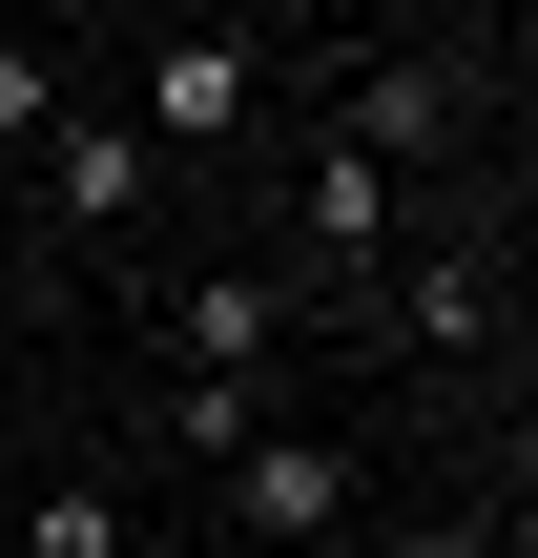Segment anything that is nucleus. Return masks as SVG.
<instances>
[{
  "label": "nucleus",
  "instance_id": "nucleus-1",
  "mask_svg": "<svg viewBox=\"0 0 538 558\" xmlns=\"http://www.w3.org/2000/svg\"><path fill=\"white\" fill-rule=\"evenodd\" d=\"M249 104H270V41H249V21H187L124 124H145V166H207V145H249Z\"/></svg>",
  "mask_w": 538,
  "mask_h": 558
},
{
  "label": "nucleus",
  "instance_id": "nucleus-2",
  "mask_svg": "<svg viewBox=\"0 0 538 558\" xmlns=\"http://www.w3.org/2000/svg\"><path fill=\"white\" fill-rule=\"evenodd\" d=\"M166 352H187V393H270V352H290V269H187V290H166Z\"/></svg>",
  "mask_w": 538,
  "mask_h": 558
},
{
  "label": "nucleus",
  "instance_id": "nucleus-3",
  "mask_svg": "<svg viewBox=\"0 0 538 558\" xmlns=\"http://www.w3.org/2000/svg\"><path fill=\"white\" fill-rule=\"evenodd\" d=\"M228 538H352V456H332V435H249V456H228Z\"/></svg>",
  "mask_w": 538,
  "mask_h": 558
},
{
  "label": "nucleus",
  "instance_id": "nucleus-4",
  "mask_svg": "<svg viewBox=\"0 0 538 558\" xmlns=\"http://www.w3.org/2000/svg\"><path fill=\"white\" fill-rule=\"evenodd\" d=\"M456 124H477V83H456V62H352V124H332V145L394 186V166H435Z\"/></svg>",
  "mask_w": 538,
  "mask_h": 558
},
{
  "label": "nucleus",
  "instance_id": "nucleus-5",
  "mask_svg": "<svg viewBox=\"0 0 538 558\" xmlns=\"http://www.w3.org/2000/svg\"><path fill=\"white\" fill-rule=\"evenodd\" d=\"M41 207H62V228H124V207H145V124H124V104H62V124H41Z\"/></svg>",
  "mask_w": 538,
  "mask_h": 558
},
{
  "label": "nucleus",
  "instance_id": "nucleus-6",
  "mask_svg": "<svg viewBox=\"0 0 538 558\" xmlns=\"http://www.w3.org/2000/svg\"><path fill=\"white\" fill-rule=\"evenodd\" d=\"M394 248V186L352 166V145H311V186H290V290H332V269H373Z\"/></svg>",
  "mask_w": 538,
  "mask_h": 558
},
{
  "label": "nucleus",
  "instance_id": "nucleus-7",
  "mask_svg": "<svg viewBox=\"0 0 538 558\" xmlns=\"http://www.w3.org/2000/svg\"><path fill=\"white\" fill-rule=\"evenodd\" d=\"M394 331H415V352H477V331H498V248H415V269H394Z\"/></svg>",
  "mask_w": 538,
  "mask_h": 558
},
{
  "label": "nucleus",
  "instance_id": "nucleus-8",
  "mask_svg": "<svg viewBox=\"0 0 538 558\" xmlns=\"http://www.w3.org/2000/svg\"><path fill=\"white\" fill-rule=\"evenodd\" d=\"M21 558H124V476H62V497L21 518Z\"/></svg>",
  "mask_w": 538,
  "mask_h": 558
},
{
  "label": "nucleus",
  "instance_id": "nucleus-9",
  "mask_svg": "<svg viewBox=\"0 0 538 558\" xmlns=\"http://www.w3.org/2000/svg\"><path fill=\"white\" fill-rule=\"evenodd\" d=\"M249 435H270V393H166V456H207V476H228Z\"/></svg>",
  "mask_w": 538,
  "mask_h": 558
},
{
  "label": "nucleus",
  "instance_id": "nucleus-10",
  "mask_svg": "<svg viewBox=\"0 0 538 558\" xmlns=\"http://www.w3.org/2000/svg\"><path fill=\"white\" fill-rule=\"evenodd\" d=\"M41 124H62V62H41V41H0V145H41Z\"/></svg>",
  "mask_w": 538,
  "mask_h": 558
},
{
  "label": "nucleus",
  "instance_id": "nucleus-11",
  "mask_svg": "<svg viewBox=\"0 0 538 558\" xmlns=\"http://www.w3.org/2000/svg\"><path fill=\"white\" fill-rule=\"evenodd\" d=\"M394 558H498V538H477V518H415V538H394Z\"/></svg>",
  "mask_w": 538,
  "mask_h": 558
}]
</instances>
